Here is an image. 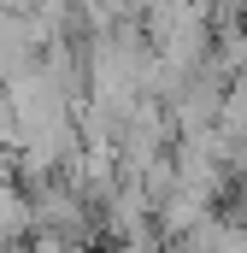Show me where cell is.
<instances>
[{
  "label": "cell",
  "mask_w": 247,
  "mask_h": 253,
  "mask_svg": "<svg viewBox=\"0 0 247 253\" xmlns=\"http://www.w3.org/2000/svg\"><path fill=\"white\" fill-rule=\"evenodd\" d=\"M218 129H224L230 141H247V71H242V77H230V88H224V106H218Z\"/></svg>",
  "instance_id": "cell-2"
},
{
  "label": "cell",
  "mask_w": 247,
  "mask_h": 253,
  "mask_svg": "<svg viewBox=\"0 0 247 253\" xmlns=\"http://www.w3.org/2000/svg\"><path fill=\"white\" fill-rule=\"evenodd\" d=\"M6 194H18V189H12V159L0 153V200H6Z\"/></svg>",
  "instance_id": "cell-5"
},
{
  "label": "cell",
  "mask_w": 247,
  "mask_h": 253,
  "mask_svg": "<svg viewBox=\"0 0 247 253\" xmlns=\"http://www.w3.org/2000/svg\"><path fill=\"white\" fill-rule=\"evenodd\" d=\"M71 6H77V18L88 30H112V24L129 18V0H71Z\"/></svg>",
  "instance_id": "cell-3"
},
{
  "label": "cell",
  "mask_w": 247,
  "mask_h": 253,
  "mask_svg": "<svg viewBox=\"0 0 247 253\" xmlns=\"http://www.w3.org/2000/svg\"><path fill=\"white\" fill-rule=\"evenodd\" d=\"M141 36H147L153 59L177 65V71H200L212 59V18H206L200 0H147Z\"/></svg>",
  "instance_id": "cell-1"
},
{
  "label": "cell",
  "mask_w": 247,
  "mask_h": 253,
  "mask_svg": "<svg viewBox=\"0 0 247 253\" xmlns=\"http://www.w3.org/2000/svg\"><path fill=\"white\" fill-rule=\"evenodd\" d=\"M18 147V118H12V100L0 94V153H12Z\"/></svg>",
  "instance_id": "cell-4"
}]
</instances>
